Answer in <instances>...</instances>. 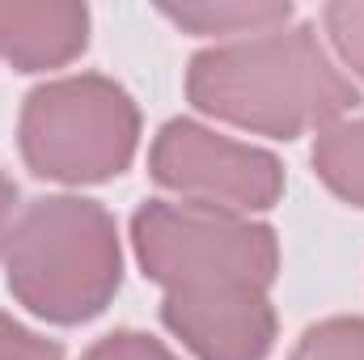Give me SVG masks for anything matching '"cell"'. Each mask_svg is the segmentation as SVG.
<instances>
[{
	"mask_svg": "<svg viewBox=\"0 0 364 360\" xmlns=\"http://www.w3.org/2000/svg\"><path fill=\"white\" fill-rule=\"evenodd\" d=\"M186 97L212 119L279 140L331 127L360 102L356 85L331 64L314 26L267 30L199 51L186 68Z\"/></svg>",
	"mask_w": 364,
	"mask_h": 360,
	"instance_id": "1",
	"label": "cell"
},
{
	"mask_svg": "<svg viewBox=\"0 0 364 360\" xmlns=\"http://www.w3.org/2000/svg\"><path fill=\"white\" fill-rule=\"evenodd\" d=\"M13 208H17V186L0 174V255H4V246H9V225H13Z\"/></svg>",
	"mask_w": 364,
	"mask_h": 360,
	"instance_id": "14",
	"label": "cell"
},
{
	"mask_svg": "<svg viewBox=\"0 0 364 360\" xmlns=\"http://www.w3.org/2000/svg\"><path fill=\"white\" fill-rule=\"evenodd\" d=\"M9 292L38 318L77 327L97 318L123 280L114 216L81 195L34 199L4 246Z\"/></svg>",
	"mask_w": 364,
	"mask_h": 360,
	"instance_id": "2",
	"label": "cell"
},
{
	"mask_svg": "<svg viewBox=\"0 0 364 360\" xmlns=\"http://www.w3.org/2000/svg\"><path fill=\"white\" fill-rule=\"evenodd\" d=\"M322 21H326V34H331L335 51L343 55V64L356 68V73L364 77V0H339V4H326Z\"/></svg>",
	"mask_w": 364,
	"mask_h": 360,
	"instance_id": "11",
	"label": "cell"
},
{
	"mask_svg": "<svg viewBox=\"0 0 364 360\" xmlns=\"http://www.w3.org/2000/svg\"><path fill=\"white\" fill-rule=\"evenodd\" d=\"M81 360H178V356L144 331H114V335L97 339Z\"/></svg>",
	"mask_w": 364,
	"mask_h": 360,
	"instance_id": "12",
	"label": "cell"
},
{
	"mask_svg": "<svg viewBox=\"0 0 364 360\" xmlns=\"http://www.w3.org/2000/svg\"><path fill=\"white\" fill-rule=\"evenodd\" d=\"M21 157L38 179L106 182L132 166L140 110L110 77L81 73L47 81L21 106Z\"/></svg>",
	"mask_w": 364,
	"mask_h": 360,
	"instance_id": "3",
	"label": "cell"
},
{
	"mask_svg": "<svg viewBox=\"0 0 364 360\" xmlns=\"http://www.w3.org/2000/svg\"><path fill=\"white\" fill-rule=\"evenodd\" d=\"M90 43V9L64 0H0V55L17 73H43L77 60Z\"/></svg>",
	"mask_w": 364,
	"mask_h": 360,
	"instance_id": "7",
	"label": "cell"
},
{
	"mask_svg": "<svg viewBox=\"0 0 364 360\" xmlns=\"http://www.w3.org/2000/svg\"><path fill=\"white\" fill-rule=\"evenodd\" d=\"M288 360H364V318H326L309 327Z\"/></svg>",
	"mask_w": 364,
	"mask_h": 360,
	"instance_id": "10",
	"label": "cell"
},
{
	"mask_svg": "<svg viewBox=\"0 0 364 360\" xmlns=\"http://www.w3.org/2000/svg\"><path fill=\"white\" fill-rule=\"evenodd\" d=\"M314 170L339 199L364 208V119L331 123L314 140Z\"/></svg>",
	"mask_w": 364,
	"mask_h": 360,
	"instance_id": "9",
	"label": "cell"
},
{
	"mask_svg": "<svg viewBox=\"0 0 364 360\" xmlns=\"http://www.w3.org/2000/svg\"><path fill=\"white\" fill-rule=\"evenodd\" d=\"M136 259L166 292H216V288H272L279 242L267 225L199 208L149 199L132 216Z\"/></svg>",
	"mask_w": 364,
	"mask_h": 360,
	"instance_id": "4",
	"label": "cell"
},
{
	"mask_svg": "<svg viewBox=\"0 0 364 360\" xmlns=\"http://www.w3.org/2000/svg\"><path fill=\"white\" fill-rule=\"evenodd\" d=\"M161 13L170 21H178L182 30L195 34H267L284 30V21L292 17V4L279 0H199V4H161Z\"/></svg>",
	"mask_w": 364,
	"mask_h": 360,
	"instance_id": "8",
	"label": "cell"
},
{
	"mask_svg": "<svg viewBox=\"0 0 364 360\" xmlns=\"http://www.w3.org/2000/svg\"><path fill=\"white\" fill-rule=\"evenodd\" d=\"M161 322L199 360H267L275 309L267 288L237 284L216 292H166Z\"/></svg>",
	"mask_w": 364,
	"mask_h": 360,
	"instance_id": "6",
	"label": "cell"
},
{
	"mask_svg": "<svg viewBox=\"0 0 364 360\" xmlns=\"http://www.w3.org/2000/svg\"><path fill=\"white\" fill-rule=\"evenodd\" d=\"M149 174L157 186L182 195L186 203L233 216L267 212L284 195V166L267 149L237 144L191 119H170L157 132Z\"/></svg>",
	"mask_w": 364,
	"mask_h": 360,
	"instance_id": "5",
	"label": "cell"
},
{
	"mask_svg": "<svg viewBox=\"0 0 364 360\" xmlns=\"http://www.w3.org/2000/svg\"><path fill=\"white\" fill-rule=\"evenodd\" d=\"M0 360H64V348L0 314Z\"/></svg>",
	"mask_w": 364,
	"mask_h": 360,
	"instance_id": "13",
	"label": "cell"
}]
</instances>
